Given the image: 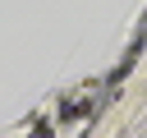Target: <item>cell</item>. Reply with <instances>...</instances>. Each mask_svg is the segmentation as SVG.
Segmentation results:
<instances>
[{"label": "cell", "mask_w": 147, "mask_h": 138, "mask_svg": "<svg viewBox=\"0 0 147 138\" xmlns=\"http://www.w3.org/2000/svg\"><path fill=\"white\" fill-rule=\"evenodd\" d=\"M32 138H46V129H37V133H32Z\"/></svg>", "instance_id": "6da1fadb"}]
</instances>
